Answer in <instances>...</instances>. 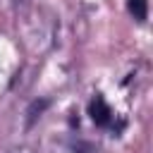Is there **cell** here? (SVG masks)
<instances>
[{
  "mask_svg": "<svg viewBox=\"0 0 153 153\" xmlns=\"http://www.w3.org/2000/svg\"><path fill=\"white\" fill-rule=\"evenodd\" d=\"M88 115H91V120H93L98 127H108L110 120H112V110L108 108V103H105L103 98H93V100L88 103Z\"/></svg>",
  "mask_w": 153,
  "mask_h": 153,
  "instance_id": "6da1fadb",
  "label": "cell"
},
{
  "mask_svg": "<svg viewBox=\"0 0 153 153\" xmlns=\"http://www.w3.org/2000/svg\"><path fill=\"white\" fill-rule=\"evenodd\" d=\"M50 105V100L48 98H41V100H33L31 105H29V110H26V127H33V122L43 115V110Z\"/></svg>",
  "mask_w": 153,
  "mask_h": 153,
  "instance_id": "7a4b0ae2",
  "label": "cell"
},
{
  "mask_svg": "<svg viewBox=\"0 0 153 153\" xmlns=\"http://www.w3.org/2000/svg\"><path fill=\"white\" fill-rule=\"evenodd\" d=\"M127 10L131 12V17L136 22H146V17H148V2L146 0H127Z\"/></svg>",
  "mask_w": 153,
  "mask_h": 153,
  "instance_id": "3957f363",
  "label": "cell"
}]
</instances>
